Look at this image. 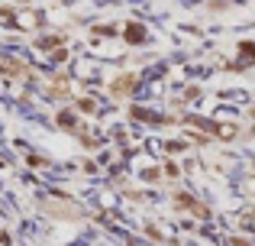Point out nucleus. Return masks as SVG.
Listing matches in <instances>:
<instances>
[]
</instances>
